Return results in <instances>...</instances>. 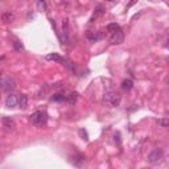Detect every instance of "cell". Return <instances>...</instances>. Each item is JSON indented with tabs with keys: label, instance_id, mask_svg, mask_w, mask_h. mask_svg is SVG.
Instances as JSON below:
<instances>
[{
	"label": "cell",
	"instance_id": "6da1fadb",
	"mask_svg": "<svg viewBox=\"0 0 169 169\" xmlns=\"http://www.w3.org/2000/svg\"><path fill=\"white\" fill-rule=\"evenodd\" d=\"M105 100L112 107H118L120 105L122 98H120V95L118 94L116 91H114L112 89H107L106 93H105Z\"/></svg>",
	"mask_w": 169,
	"mask_h": 169
},
{
	"label": "cell",
	"instance_id": "7a4b0ae2",
	"mask_svg": "<svg viewBox=\"0 0 169 169\" xmlns=\"http://www.w3.org/2000/svg\"><path fill=\"white\" fill-rule=\"evenodd\" d=\"M31 122L37 127H41L48 122V114L45 111H36V112L31 115Z\"/></svg>",
	"mask_w": 169,
	"mask_h": 169
},
{
	"label": "cell",
	"instance_id": "3957f363",
	"mask_svg": "<svg viewBox=\"0 0 169 169\" xmlns=\"http://www.w3.org/2000/svg\"><path fill=\"white\" fill-rule=\"evenodd\" d=\"M164 157V151L161 148H154L152 152L148 154L147 160H148L149 164H156V163H160Z\"/></svg>",
	"mask_w": 169,
	"mask_h": 169
},
{
	"label": "cell",
	"instance_id": "277c9868",
	"mask_svg": "<svg viewBox=\"0 0 169 169\" xmlns=\"http://www.w3.org/2000/svg\"><path fill=\"white\" fill-rule=\"evenodd\" d=\"M16 87V81L12 77H3L2 78V89L4 91L11 93L13 89Z\"/></svg>",
	"mask_w": 169,
	"mask_h": 169
},
{
	"label": "cell",
	"instance_id": "5b68a950",
	"mask_svg": "<svg viewBox=\"0 0 169 169\" xmlns=\"http://www.w3.org/2000/svg\"><path fill=\"white\" fill-rule=\"evenodd\" d=\"M19 105V98L13 94V93H9L5 98V106L8 109H15V107Z\"/></svg>",
	"mask_w": 169,
	"mask_h": 169
},
{
	"label": "cell",
	"instance_id": "8992f818",
	"mask_svg": "<svg viewBox=\"0 0 169 169\" xmlns=\"http://www.w3.org/2000/svg\"><path fill=\"white\" fill-rule=\"evenodd\" d=\"M2 123H3V127H4L7 131H13L16 128V123L12 118L9 116H3L2 118Z\"/></svg>",
	"mask_w": 169,
	"mask_h": 169
},
{
	"label": "cell",
	"instance_id": "52a82bcc",
	"mask_svg": "<svg viewBox=\"0 0 169 169\" xmlns=\"http://www.w3.org/2000/svg\"><path fill=\"white\" fill-rule=\"evenodd\" d=\"M123 41H124V34L122 31H118L116 33H114L112 37H111V44L112 45H120Z\"/></svg>",
	"mask_w": 169,
	"mask_h": 169
},
{
	"label": "cell",
	"instance_id": "ba28073f",
	"mask_svg": "<svg viewBox=\"0 0 169 169\" xmlns=\"http://www.w3.org/2000/svg\"><path fill=\"white\" fill-rule=\"evenodd\" d=\"M71 159H73V160H71V163L74 164V167H78V168L82 167V165H83V163H85V157L82 156L81 153H75L74 156L71 157Z\"/></svg>",
	"mask_w": 169,
	"mask_h": 169
},
{
	"label": "cell",
	"instance_id": "9c48e42d",
	"mask_svg": "<svg viewBox=\"0 0 169 169\" xmlns=\"http://www.w3.org/2000/svg\"><path fill=\"white\" fill-rule=\"evenodd\" d=\"M62 36H63V41L67 42V40H69V21L66 19L62 21Z\"/></svg>",
	"mask_w": 169,
	"mask_h": 169
},
{
	"label": "cell",
	"instance_id": "30bf717a",
	"mask_svg": "<svg viewBox=\"0 0 169 169\" xmlns=\"http://www.w3.org/2000/svg\"><path fill=\"white\" fill-rule=\"evenodd\" d=\"M65 102H67L69 105H74V103L77 102V94L73 91L66 93V95H65Z\"/></svg>",
	"mask_w": 169,
	"mask_h": 169
},
{
	"label": "cell",
	"instance_id": "8fae6325",
	"mask_svg": "<svg viewBox=\"0 0 169 169\" xmlns=\"http://www.w3.org/2000/svg\"><path fill=\"white\" fill-rule=\"evenodd\" d=\"M2 20L4 21V23H12V21L15 20V15H13L11 11H8V12H3Z\"/></svg>",
	"mask_w": 169,
	"mask_h": 169
},
{
	"label": "cell",
	"instance_id": "7c38bea8",
	"mask_svg": "<svg viewBox=\"0 0 169 169\" xmlns=\"http://www.w3.org/2000/svg\"><path fill=\"white\" fill-rule=\"evenodd\" d=\"M19 107L21 110H25L28 107V95H25V94L20 95V98H19Z\"/></svg>",
	"mask_w": 169,
	"mask_h": 169
},
{
	"label": "cell",
	"instance_id": "4fadbf2b",
	"mask_svg": "<svg viewBox=\"0 0 169 169\" xmlns=\"http://www.w3.org/2000/svg\"><path fill=\"white\" fill-rule=\"evenodd\" d=\"M132 87H134V82L132 80H124L122 82V89L124 90V91H129Z\"/></svg>",
	"mask_w": 169,
	"mask_h": 169
},
{
	"label": "cell",
	"instance_id": "5bb4252c",
	"mask_svg": "<svg viewBox=\"0 0 169 169\" xmlns=\"http://www.w3.org/2000/svg\"><path fill=\"white\" fill-rule=\"evenodd\" d=\"M118 31H120V27L116 23H110L107 25V32H110V33L114 34V33H116Z\"/></svg>",
	"mask_w": 169,
	"mask_h": 169
},
{
	"label": "cell",
	"instance_id": "9a60e30c",
	"mask_svg": "<svg viewBox=\"0 0 169 169\" xmlns=\"http://www.w3.org/2000/svg\"><path fill=\"white\" fill-rule=\"evenodd\" d=\"M48 61H57V62H63V58H61V57L57 54V53H50L45 57Z\"/></svg>",
	"mask_w": 169,
	"mask_h": 169
},
{
	"label": "cell",
	"instance_id": "2e32d148",
	"mask_svg": "<svg viewBox=\"0 0 169 169\" xmlns=\"http://www.w3.org/2000/svg\"><path fill=\"white\" fill-rule=\"evenodd\" d=\"M65 95H66V93H57V94H54L52 96V100H56V102H63Z\"/></svg>",
	"mask_w": 169,
	"mask_h": 169
},
{
	"label": "cell",
	"instance_id": "e0dca14e",
	"mask_svg": "<svg viewBox=\"0 0 169 169\" xmlns=\"http://www.w3.org/2000/svg\"><path fill=\"white\" fill-rule=\"evenodd\" d=\"M12 44H13V49H15L16 52H23V50H24V45L21 44V41L15 40Z\"/></svg>",
	"mask_w": 169,
	"mask_h": 169
},
{
	"label": "cell",
	"instance_id": "ac0fdd59",
	"mask_svg": "<svg viewBox=\"0 0 169 169\" xmlns=\"http://www.w3.org/2000/svg\"><path fill=\"white\" fill-rule=\"evenodd\" d=\"M87 38L91 42H96L98 40H100L102 38V34H96V33H89L87 34Z\"/></svg>",
	"mask_w": 169,
	"mask_h": 169
},
{
	"label": "cell",
	"instance_id": "d6986e66",
	"mask_svg": "<svg viewBox=\"0 0 169 169\" xmlns=\"http://www.w3.org/2000/svg\"><path fill=\"white\" fill-rule=\"evenodd\" d=\"M157 124L160 127H169V119H159L157 120Z\"/></svg>",
	"mask_w": 169,
	"mask_h": 169
},
{
	"label": "cell",
	"instance_id": "ffe728a7",
	"mask_svg": "<svg viewBox=\"0 0 169 169\" xmlns=\"http://www.w3.org/2000/svg\"><path fill=\"white\" fill-rule=\"evenodd\" d=\"M103 13H105V9H103V7H98V8H96V12H95V17L103 15Z\"/></svg>",
	"mask_w": 169,
	"mask_h": 169
},
{
	"label": "cell",
	"instance_id": "44dd1931",
	"mask_svg": "<svg viewBox=\"0 0 169 169\" xmlns=\"http://www.w3.org/2000/svg\"><path fill=\"white\" fill-rule=\"evenodd\" d=\"M80 134H81L82 136H83V138H82L83 140H87V139H89V138H87V134H86V131H83V129H81V131H80Z\"/></svg>",
	"mask_w": 169,
	"mask_h": 169
},
{
	"label": "cell",
	"instance_id": "7402d4cb",
	"mask_svg": "<svg viewBox=\"0 0 169 169\" xmlns=\"http://www.w3.org/2000/svg\"><path fill=\"white\" fill-rule=\"evenodd\" d=\"M136 2H138V0H131V2L128 3V5H127V7H128V8H131V7L134 5V4H136Z\"/></svg>",
	"mask_w": 169,
	"mask_h": 169
},
{
	"label": "cell",
	"instance_id": "603a6c76",
	"mask_svg": "<svg viewBox=\"0 0 169 169\" xmlns=\"http://www.w3.org/2000/svg\"><path fill=\"white\" fill-rule=\"evenodd\" d=\"M165 46H167V48H169V38H168V41H167V44H165Z\"/></svg>",
	"mask_w": 169,
	"mask_h": 169
},
{
	"label": "cell",
	"instance_id": "cb8c5ba5",
	"mask_svg": "<svg viewBox=\"0 0 169 169\" xmlns=\"http://www.w3.org/2000/svg\"><path fill=\"white\" fill-rule=\"evenodd\" d=\"M37 2H45V0H37Z\"/></svg>",
	"mask_w": 169,
	"mask_h": 169
},
{
	"label": "cell",
	"instance_id": "d4e9b609",
	"mask_svg": "<svg viewBox=\"0 0 169 169\" xmlns=\"http://www.w3.org/2000/svg\"><path fill=\"white\" fill-rule=\"evenodd\" d=\"M107 2H115V0H107Z\"/></svg>",
	"mask_w": 169,
	"mask_h": 169
},
{
	"label": "cell",
	"instance_id": "484cf974",
	"mask_svg": "<svg viewBox=\"0 0 169 169\" xmlns=\"http://www.w3.org/2000/svg\"><path fill=\"white\" fill-rule=\"evenodd\" d=\"M167 60H168V62H169V57H168V58H167Z\"/></svg>",
	"mask_w": 169,
	"mask_h": 169
}]
</instances>
